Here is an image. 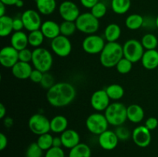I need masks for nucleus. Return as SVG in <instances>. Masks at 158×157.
Returning <instances> with one entry per match:
<instances>
[{
    "label": "nucleus",
    "mask_w": 158,
    "mask_h": 157,
    "mask_svg": "<svg viewBox=\"0 0 158 157\" xmlns=\"http://www.w3.org/2000/svg\"><path fill=\"white\" fill-rule=\"evenodd\" d=\"M76 95L77 90L71 83L60 82L56 83L53 86L48 89L46 99L49 104L53 107H65L72 103Z\"/></svg>",
    "instance_id": "nucleus-1"
},
{
    "label": "nucleus",
    "mask_w": 158,
    "mask_h": 157,
    "mask_svg": "<svg viewBox=\"0 0 158 157\" xmlns=\"http://www.w3.org/2000/svg\"><path fill=\"white\" fill-rule=\"evenodd\" d=\"M122 58H123V46L117 42H106L100 54V63L105 68L116 67Z\"/></svg>",
    "instance_id": "nucleus-2"
},
{
    "label": "nucleus",
    "mask_w": 158,
    "mask_h": 157,
    "mask_svg": "<svg viewBox=\"0 0 158 157\" xmlns=\"http://www.w3.org/2000/svg\"><path fill=\"white\" fill-rule=\"evenodd\" d=\"M127 107L122 103L115 102L110 104L104 111V115L110 125L113 126H122L127 119Z\"/></svg>",
    "instance_id": "nucleus-3"
},
{
    "label": "nucleus",
    "mask_w": 158,
    "mask_h": 157,
    "mask_svg": "<svg viewBox=\"0 0 158 157\" xmlns=\"http://www.w3.org/2000/svg\"><path fill=\"white\" fill-rule=\"evenodd\" d=\"M32 64L34 69L41 71L43 73L48 72L53 64V57L52 53L43 47L35 48L32 50Z\"/></svg>",
    "instance_id": "nucleus-4"
},
{
    "label": "nucleus",
    "mask_w": 158,
    "mask_h": 157,
    "mask_svg": "<svg viewBox=\"0 0 158 157\" xmlns=\"http://www.w3.org/2000/svg\"><path fill=\"white\" fill-rule=\"evenodd\" d=\"M77 30L86 35L95 34L100 28V22L91 12H83L76 20Z\"/></svg>",
    "instance_id": "nucleus-5"
},
{
    "label": "nucleus",
    "mask_w": 158,
    "mask_h": 157,
    "mask_svg": "<svg viewBox=\"0 0 158 157\" xmlns=\"http://www.w3.org/2000/svg\"><path fill=\"white\" fill-rule=\"evenodd\" d=\"M109 123L104 114L101 112H94L88 115L86 119V126L90 133L100 135L108 129Z\"/></svg>",
    "instance_id": "nucleus-6"
},
{
    "label": "nucleus",
    "mask_w": 158,
    "mask_h": 157,
    "mask_svg": "<svg viewBox=\"0 0 158 157\" xmlns=\"http://www.w3.org/2000/svg\"><path fill=\"white\" fill-rule=\"evenodd\" d=\"M123 57L133 63L140 61L144 53V48L140 41L131 38L125 42L123 46Z\"/></svg>",
    "instance_id": "nucleus-7"
},
{
    "label": "nucleus",
    "mask_w": 158,
    "mask_h": 157,
    "mask_svg": "<svg viewBox=\"0 0 158 157\" xmlns=\"http://www.w3.org/2000/svg\"><path fill=\"white\" fill-rule=\"evenodd\" d=\"M28 126L29 130L35 135H43L50 131V120L43 114L35 113L29 119Z\"/></svg>",
    "instance_id": "nucleus-8"
},
{
    "label": "nucleus",
    "mask_w": 158,
    "mask_h": 157,
    "mask_svg": "<svg viewBox=\"0 0 158 157\" xmlns=\"http://www.w3.org/2000/svg\"><path fill=\"white\" fill-rule=\"evenodd\" d=\"M105 45L106 43L103 37L96 34H92L85 37L82 42V48L86 53L96 55L100 54Z\"/></svg>",
    "instance_id": "nucleus-9"
},
{
    "label": "nucleus",
    "mask_w": 158,
    "mask_h": 157,
    "mask_svg": "<svg viewBox=\"0 0 158 157\" xmlns=\"http://www.w3.org/2000/svg\"><path fill=\"white\" fill-rule=\"evenodd\" d=\"M50 47L52 52L59 57H67L72 52V43L69 37L60 35L51 40Z\"/></svg>",
    "instance_id": "nucleus-10"
},
{
    "label": "nucleus",
    "mask_w": 158,
    "mask_h": 157,
    "mask_svg": "<svg viewBox=\"0 0 158 157\" xmlns=\"http://www.w3.org/2000/svg\"><path fill=\"white\" fill-rule=\"evenodd\" d=\"M22 20L24 24L25 29L29 32L40 29L42 26V18L40 13L34 9H27L24 11L21 15Z\"/></svg>",
    "instance_id": "nucleus-11"
},
{
    "label": "nucleus",
    "mask_w": 158,
    "mask_h": 157,
    "mask_svg": "<svg viewBox=\"0 0 158 157\" xmlns=\"http://www.w3.org/2000/svg\"><path fill=\"white\" fill-rule=\"evenodd\" d=\"M59 14L63 21L76 22L80 13V9L76 3L72 1L63 2L59 6Z\"/></svg>",
    "instance_id": "nucleus-12"
},
{
    "label": "nucleus",
    "mask_w": 158,
    "mask_h": 157,
    "mask_svg": "<svg viewBox=\"0 0 158 157\" xmlns=\"http://www.w3.org/2000/svg\"><path fill=\"white\" fill-rule=\"evenodd\" d=\"M131 138L137 146L140 148H146L151 143V130H149L144 125L138 126L132 131Z\"/></svg>",
    "instance_id": "nucleus-13"
},
{
    "label": "nucleus",
    "mask_w": 158,
    "mask_h": 157,
    "mask_svg": "<svg viewBox=\"0 0 158 157\" xmlns=\"http://www.w3.org/2000/svg\"><path fill=\"white\" fill-rule=\"evenodd\" d=\"M19 60V51L12 46L3 47L0 51V63L7 69H12Z\"/></svg>",
    "instance_id": "nucleus-14"
},
{
    "label": "nucleus",
    "mask_w": 158,
    "mask_h": 157,
    "mask_svg": "<svg viewBox=\"0 0 158 157\" xmlns=\"http://www.w3.org/2000/svg\"><path fill=\"white\" fill-rule=\"evenodd\" d=\"M110 99L108 96L105 89H99L92 94L90 105L97 112H103L107 109L110 104Z\"/></svg>",
    "instance_id": "nucleus-15"
},
{
    "label": "nucleus",
    "mask_w": 158,
    "mask_h": 157,
    "mask_svg": "<svg viewBox=\"0 0 158 157\" xmlns=\"http://www.w3.org/2000/svg\"><path fill=\"white\" fill-rule=\"evenodd\" d=\"M98 136V143L102 149L107 151L115 149L120 141L115 132L113 130H109V129L103 132Z\"/></svg>",
    "instance_id": "nucleus-16"
},
{
    "label": "nucleus",
    "mask_w": 158,
    "mask_h": 157,
    "mask_svg": "<svg viewBox=\"0 0 158 157\" xmlns=\"http://www.w3.org/2000/svg\"><path fill=\"white\" fill-rule=\"evenodd\" d=\"M40 30L44 35L45 38L52 40L56 38L60 34V26L55 21L46 20L42 23Z\"/></svg>",
    "instance_id": "nucleus-17"
},
{
    "label": "nucleus",
    "mask_w": 158,
    "mask_h": 157,
    "mask_svg": "<svg viewBox=\"0 0 158 157\" xmlns=\"http://www.w3.org/2000/svg\"><path fill=\"white\" fill-rule=\"evenodd\" d=\"M11 69H12V73L13 76L21 80L29 78L31 73L33 70L30 63L21 61H19Z\"/></svg>",
    "instance_id": "nucleus-18"
},
{
    "label": "nucleus",
    "mask_w": 158,
    "mask_h": 157,
    "mask_svg": "<svg viewBox=\"0 0 158 157\" xmlns=\"http://www.w3.org/2000/svg\"><path fill=\"white\" fill-rule=\"evenodd\" d=\"M60 138L62 139L63 147L71 149L80 143V134L74 129H67L62 132Z\"/></svg>",
    "instance_id": "nucleus-19"
},
{
    "label": "nucleus",
    "mask_w": 158,
    "mask_h": 157,
    "mask_svg": "<svg viewBox=\"0 0 158 157\" xmlns=\"http://www.w3.org/2000/svg\"><path fill=\"white\" fill-rule=\"evenodd\" d=\"M143 68L148 70H154L158 68V51L157 49L146 50L141 58Z\"/></svg>",
    "instance_id": "nucleus-20"
},
{
    "label": "nucleus",
    "mask_w": 158,
    "mask_h": 157,
    "mask_svg": "<svg viewBox=\"0 0 158 157\" xmlns=\"http://www.w3.org/2000/svg\"><path fill=\"white\" fill-rule=\"evenodd\" d=\"M29 45L28 35H26L23 31L14 32L10 37V46L15 48L16 50L20 51L27 48Z\"/></svg>",
    "instance_id": "nucleus-21"
},
{
    "label": "nucleus",
    "mask_w": 158,
    "mask_h": 157,
    "mask_svg": "<svg viewBox=\"0 0 158 157\" xmlns=\"http://www.w3.org/2000/svg\"><path fill=\"white\" fill-rule=\"evenodd\" d=\"M127 119L132 123H140L144 118V110L137 104H131L127 106Z\"/></svg>",
    "instance_id": "nucleus-22"
},
{
    "label": "nucleus",
    "mask_w": 158,
    "mask_h": 157,
    "mask_svg": "<svg viewBox=\"0 0 158 157\" xmlns=\"http://www.w3.org/2000/svg\"><path fill=\"white\" fill-rule=\"evenodd\" d=\"M68 128V119L66 116L57 115L50 120V131L54 133H62Z\"/></svg>",
    "instance_id": "nucleus-23"
},
{
    "label": "nucleus",
    "mask_w": 158,
    "mask_h": 157,
    "mask_svg": "<svg viewBox=\"0 0 158 157\" xmlns=\"http://www.w3.org/2000/svg\"><path fill=\"white\" fill-rule=\"evenodd\" d=\"M37 11L40 14L49 15L53 13L56 9V0H35Z\"/></svg>",
    "instance_id": "nucleus-24"
},
{
    "label": "nucleus",
    "mask_w": 158,
    "mask_h": 157,
    "mask_svg": "<svg viewBox=\"0 0 158 157\" xmlns=\"http://www.w3.org/2000/svg\"><path fill=\"white\" fill-rule=\"evenodd\" d=\"M121 35V28L116 23H110L104 29V38L107 42H117Z\"/></svg>",
    "instance_id": "nucleus-25"
},
{
    "label": "nucleus",
    "mask_w": 158,
    "mask_h": 157,
    "mask_svg": "<svg viewBox=\"0 0 158 157\" xmlns=\"http://www.w3.org/2000/svg\"><path fill=\"white\" fill-rule=\"evenodd\" d=\"M13 31V18L7 15L0 17V36L4 38L12 35Z\"/></svg>",
    "instance_id": "nucleus-26"
},
{
    "label": "nucleus",
    "mask_w": 158,
    "mask_h": 157,
    "mask_svg": "<svg viewBox=\"0 0 158 157\" xmlns=\"http://www.w3.org/2000/svg\"><path fill=\"white\" fill-rule=\"evenodd\" d=\"M91 149L87 144L80 143L78 145L69 149L68 157H91Z\"/></svg>",
    "instance_id": "nucleus-27"
},
{
    "label": "nucleus",
    "mask_w": 158,
    "mask_h": 157,
    "mask_svg": "<svg viewBox=\"0 0 158 157\" xmlns=\"http://www.w3.org/2000/svg\"><path fill=\"white\" fill-rule=\"evenodd\" d=\"M131 0H111V9L117 15H123L130 10Z\"/></svg>",
    "instance_id": "nucleus-28"
},
{
    "label": "nucleus",
    "mask_w": 158,
    "mask_h": 157,
    "mask_svg": "<svg viewBox=\"0 0 158 157\" xmlns=\"http://www.w3.org/2000/svg\"><path fill=\"white\" fill-rule=\"evenodd\" d=\"M143 16L140 14H131L127 17L125 26L130 30H137L143 27Z\"/></svg>",
    "instance_id": "nucleus-29"
},
{
    "label": "nucleus",
    "mask_w": 158,
    "mask_h": 157,
    "mask_svg": "<svg viewBox=\"0 0 158 157\" xmlns=\"http://www.w3.org/2000/svg\"><path fill=\"white\" fill-rule=\"evenodd\" d=\"M106 92L111 100H120L125 93L124 89L119 84H111L106 88Z\"/></svg>",
    "instance_id": "nucleus-30"
},
{
    "label": "nucleus",
    "mask_w": 158,
    "mask_h": 157,
    "mask_svg": "<svg viewBox=\"0 0 158 157\" xmlns=\"http://www.w3.org/2000/svg\"><path fill=\"white\" fill-rule=\"evenodd\" d=\"M45 36L40 29L38 30L32 31L29 32L28 35V39H29V45L33 48L41 47V45L44 42Z\"/></svg>",
    "instance_id": "nucleus-31"
},
{
    "label": "nucleus",
    "mask_w": 158,
    "mask_h": 157,
    "mask_svg": "<svg viewBox=\"0 0 158 157\" xmlns=\"http://www.w3.org/2000/svg\"><path fill=\"white\" fill-rule=\"evenodd\" d=\"M142 46L146 50L156 49L158 46V38L154 34L147 33L141 38Z\"/></svg>",
    "instance_id": "nucleus-32"
},
{
    "label": "nucleus",
    "mask_w": 158,
    "mask_h": 157,
    "mask_svg": "<svg viewBox=\"0 0 158 157\" xmlns=\"http://www.w3.org/2000/svg\"><path fill=\"white\" fill-rule=\"evenodd\" d=\"M60 26V34L66 37H70L77 30L75 22L63 21Z\"/></svg>",
    "instance_id": "nucleus-33"
},
{
    "label": "nucleus",
    "mask_w": 158,
    "mask_h": 157,
    "mask_svg": "<svg viewBox=\"0 0 158 157\" xmlns=\"http://www.w3.org/2000/svg\"><path fill=\"white\" fill-rule=\"evenodd\" d=\"M52 141H53V136L49 134V132H48L39 135L36 143L43 151H47L48 149L52 147Z\"/></svg>",
    "instance_id": "nucleus-34"
},
{
    "label": "nucleus",
    "mask_w": 158,
    "mask_h": 157,
    "mask_svg": "<svg viewBox=\"0 0 158 157\" xmlns=\"http://www.w3.org/2000/svg\"><path fill=\"white\" fill-rule=\"evenodd\" d=\"M133 68V62L126 58H122L116 66L117 72L122 75L129 73Z\"/></svg>",
    "instance_id": "nucleus-35"
},
{
    "label": "nucleus",
    "mask_w": 158,
    "mask_h": 157,
    "mask_svg": "<svg viewBox=\"0 0 158 157\" xmlns=\"http://www.w3.org/2000/svg\"><path fill=\"white\" fill-rule=\"evenodd\" d=\"M90 12L96 17L97 18L100 19L103 17L105 16L107 12V8L105 3L102 2H98L92 9H90Z\"/></svg>",
    "instance_id": "nucleus-36"
},
{
    "label": "nucleus",
    "mask_w": 158,
    "mask_h": 157,
    "mask_svg": "<svg viewBox=\"0 0 158 157\" xmlns=\"http://www.w3.org/2000/svg\"><path fill=\"white\" fill-rule=\"evenodd\" d=\"M43 150L39 146L37 143H32L27 147L26 157H43Z\"/></svg>",
    "instance_id": "nucleus-37"
},
{
    "label": "nucleus",
    "mask_w": 158,
    "mask_h": 157,
    "mask_svg": "<svg viewBox=\"0 0 158 157\" xmlns=\"http://www.w3.org/2000/svg\"><path fill=\"white\" fill-rule=\"evenodd\" d=\"M114 132L120 141H127L132 136V132L130 131L127 127L124 126L123 125L117 126Z\"/></svg>",
    "instance_id": "nucleus-38"
},
{
    "label": "nucleus",
    "mask_w": 158,
    "mask_h": 157,
    "mask_svg": "<svg viewBox=\"0 0 158 157\" xmlns=\"http://www.w3.org/2000/svg\"><path fill=\"white\" fill-rule=\"evenodd\" d=\"M40 84L41 87L48 90V89H50L52 86H53L56 84L55 78H54V76L52 74L49 73V72H45L43 74V78H42V81Z\"/></svg>",
    "instance_id": "nucleus-39"
},
{
    "label": "nucleus",
    "mask_w": 158,
    "mask_h": 157,
    "mask_svg": "<svg viewBox=\"0 0 158 157\" xmlns=\"http://www.w3.org/2000/svg\"><path fill=\"white\" fill-rule=\"evenodd\" d=\"M32 58V51L26 48L24 49L19 51V60L24 62H30Z\"/></svg>",
    "instance_id": "nucleus-40"
},
{
    "label": "nucleus",
    "mask_w": 158,
    "mask_h": 157,
    "mask_svg": "<svg viewBox=\"0 0 158 157\" xmlns=\"http://www.w3.org/2000/svg\"><path fill=\"white\" fill-rule=\"evenodd\" d=\"M45 157H65V152L62 147H51L46 151Z\"/></svg>",
    "instance_id": "nucleus-41"
},
{
    "label": "nucleus",
    "mask_w": 158,
    "mask_h": 157,
    "mask_svg": "<svg viewBox=\"0 0 158 157\" xmlns=\"http://www.w3.org/2000/svg\"><path fill=\"white\" fill-rule=\"evenodd\" d=\"M43 74L44 73L43 72H41V71L34 69L32 70V73H31L29 79L35 83H40L42 81V78H43Z\"/></svg>",
    "instance_id": "nucleus-42"
},
{
    "label": "nucleus",
    "mask_w": 158,
    "mask_h": 157,
    "mask_svg": "<svg viewBox=\"0 0 158 157\" xmlns=\"http://www.w3.org/2000/svg\"><path fill=\"white\" fill-rule=\"evenodd\" d=\"M144 126L148 128L149 130H154L158 126V119L155 117H149L145 122Z\"/></svg>",
    "instance_id": "nucleus-43"
},
{
    "label": "nucleus",
    "mask_w": 158,
    "mask_h": 157,
    "mask_svg": "<svg viewBox=\"0 0 158 157\" xmlns=\"http://www.w3.org/2000/svg\"><path fill=\"white\" fill-rule=\"evenodd\" d=\"M25 29L24 24L22 20V18H13V31L14 32H19V31H23V29Z\"/></svg>",
    "instance_id": "nucleus-44"
},
{
    "label": "nucleus",
    "mask_w": 158,
    "mask_h": 157,
    "mask_svg": "<svg viewBox=\"0 0 158 157\" xmlns=\"http://www.w3.org/2000/svg\"><path fill=\"white\" fill-rule=\"evenodd\" d=\"M80 1L83 7L89 9H92L98 2H100L99 0H80Z\"/></svg>",
    "instance_id": "nucleus-45"
},
{
    "label": "nucleus",
    "mask_w": 158,
    "mask_h": 157,
    "mask_svg": "<svg viewBox=\"0 0 158 157\" xmlns=\"http://www.w3.org/2000/svg\"><path fill=\"white\" fill-rule=\"evenodd\" d=\"M153 26H155V19H153L150 16H146L143 17V27L144 28H151Z\"/></svg>",
    "instance_id": "nucleus-46"
},
{
    "label": "nucleus",
    "mask_w": 158,
    "mask_h": 157,
    "mask_svg": "<svg viewBox=\"0 0 158 157\" xmlns=\"http://www.w3.org/2000/svg\"><path fill=\"white\" fill-rule=\"evenodd\" d=\"M8 145V138L4 133H0V150L2 151L7 147Z\"/></svg>",
    "instance_id": "nucleus-47"
},
{
    "label": "nucleus",
    "mask_w": 158,
    "mask_h": 157,
    "mask_svg": "<svg viewBox=\"0 0 158 157\" xmlns=\"http://www.w3.org/2000/svg\"><path fill=\"white\" fill-rule=\"evenodd\" d=\"M52 146L53 147H62L63 146V143H62V139L60 138V136L53 137Z\"/></svg>",
    "instance_id": "nucleus-48"
},
{
    "label": "nucleus",
    "mask_w": 158,
    "mask_h": 157,
    "mask_svg": "<svg viewBox=\"0 0 158 157\" xmlns=\"http://www.w3.org/2000/svg\"><path fill=\"white\" fill-rule=\"evenodd\" d=\"M18 1L19 0H0V2L6 5V6H15V4H16Z\"/></svg>",
    "instance_id": "nucleus-49"
},
{
    "label": "nucleus",
    "mask_w": 158,
    "mask_h": 157,
    "mask_svg": "<svg viewBox=\"0 0 158 157\" xmlns=\"http://www.w3.org/2000/svg\"><path fill=\"white\" fill-rule=\"evenodd\" d=\"M4 125L7 128H10L13 125V119L11 117H6L4 119Z\"/></svg>",
    "instance_id": "nucleus-50"
},
{
    "label": "nucleus",
    "mask_w": 158,
    "mask_h": 157,
    "mask_svg": "<svg viewBox=\"0 0 158 157\" xmlns=\"http://www.w3.org/2000/svg\"><path fill=\"white\" fill-rule=\"evenodd\" d=\"M6 115V108L2 103H0V119L5 118Z\"/></svg>",
    "instance_id": "nucleus-51"
},
{
    "label": "nucleus",
    "mask_w": 158,
    "mask_h": 157,
    "mask_svg": "<svg viewBox=\"0 0 158 157\" xmlns=\"http://www.w3.org/2000/svg\"><path fill=\"white\" fill-rule=\"evenodd\" d=\"M6 6L0 2V17L6 15Z\"/></svg>",
    "instance_id": "nucleus-52"
},
{
    "label": "nucleus",
    "mask_w": 158,
    "mask_h": 157,
    "mask_svg": "<svg viewBox=\"0 0 158 157\" xmlns=\"http://www.w3.org/2000/svg\"><path fill=\"white\" fill-rule=\"evenodd\" d=\"M23 6H24V2H23V0H19L16 2V4H15V6L18 8L23 7Z\"/></svg>",
    "instance_id": "nucleus-53"
},
{
    "label": "nucleus",
    "mask_w": 158,
    "mask_h": 157,
    "mask_svg": "<svg viewBox=\"0 0 158 157\" xmlns=\"http://www.w3.org/2000/svg\"><path fill=\"white\" fill-rule=\"evenodd\" d=\"M155 24H156V27L158 29V15L156 17V18H155Z\"/></svg>",
    "instance_id": "nucleus-54"
},
{
    "label": "nucleus",
    "mask_w": 158,
    "mask_h": 157,
    "mask_svg": "<svg viewBox=\"0 0 158 157\" xmlns=\"http://www.w3.org/2000/svg\"><path fill=\"white\" fill-rule=\"evenodd\" d=\"M157 76H158V68H157Z\"/></svg>",
    "instance_id": "nucleus-55"
}]
</instances>
